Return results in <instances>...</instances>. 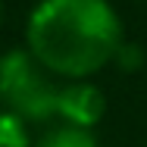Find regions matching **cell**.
<instances>
[{
    "mask_svg": "<svg viewBox=\"0 0 147 147\" xmlns=\"http://www.w3.org/2000/svg\"><path fill=\"white\" fill-rule=\"evenodd\" d=\"M25 34L31 57L69 82L100 72L122 47L119 16L107 0H41Z\"/></svg>",
    "mask_w": 147,
    "mask_h": 147,
    "instance_id": "6da1fadb",
    "label": "cell"
},
{
    "mask_svg": "<svg viewBox=\"0 0 147 147\" xmlns=\"http://www.w3.org/2000/svg\"><path fill=\"white\" fill-rule=\"evenodd\" d=\"M59 88L31 50H9L0 57V103L22 122L57 119Z\"/></svg>",
    "mask_w": 147,
    "mask_h": 147,
    "instance_id": "7a4b0ae2",
    "label": "cell"
},
{
    "mask_svg": "<svg viewBox=\"0 0 147 147\" xmlns=\"http://www.w3.org/2000/svg\"><path fill=\"white\" fill-rule=\"evenodd\" d=\"M107 110V100L97 85H91L85 78L66 82L59 88V103H57V119L63 125H75V128H94Z\"/></svg>",
    "mask_w": 147,
    "mask_h": 147,
    "instance_id": "3957f363",
    "label": "cell"
},
{
    "mask_svg": "<svg viewBox=\"0 0 147 147\" xmlns=\"http://www.w3.org/2000/svg\"><path fill=\"white\" fill-rule=\"evenodd\" d=\"M34 147H97L94 135L88 128H75V125H53L50 131H44V138Z\"/></svg>",
    "mask_w": 147,
    "mask_h": 147,
    "instance_id": "277c9868",
    "label": "cell"
},
{
    "mask_svg": "<svg viewBox=\"0 0 147 147\" xmlns=\"http://www.w3.org/2000/svg\"><path fill=\"white\" fill-rule=\"evenodd\" d=\"M0 147H31L25 122L6 110H0Z\"/></svg>",
    "mask_w": 147,
    "mask_h": 147,
    "instance_id": "5b68a950",
    "label": "cell"
},
{
    "mask_svg": "<svg viewBox=\"0 0 147 147\" xmlns=\"http://www.w3.org/2000/svg\"><path fill=\"white\" fill-rule=\"evenodd\" d=\"M113 63H119L125 72H131V69H138V66L144 63V53H141V47H135V44H122Z\"/></svg>",
    "mask_w": 147,
    "mask_h": 147,
    "instance_id": "8992f818",
    "label": "cell"
}]
</instances>
